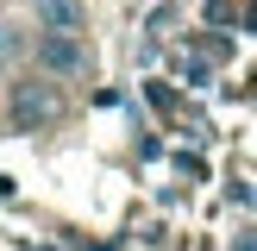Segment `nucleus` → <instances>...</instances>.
<instances>
[{"instance_id":"obj_1","label":"nucleus","mask_w":257,"mask_h":251,"mask_svg":"<svg viewBox=\"0 0 257 251\" xmlns=\"http://www.w3.org/2000/svg\"><path fill=\"white\" fill-rule=\"evenodd\" d=\"M32 63H38V75H50V82L82 75V69H88L82 32H38V38H32Z\"/></svg>"},{"instance_id":"obj_2","label":"nucleus","mask_w":257,"mask_h":251,"mask_svg":"<svg viewBox=\"0 0 257 251\" xmlns=\"http://www.w3.org/2000/svg\"><path fill=\"white\" fill-rule=\"evenodd\" d=\"M7 113L19 132H44L50 119H57V88H50V75H32V82H13L7 94Z\"/></svg>"},{"instance_id":"obj_3","label":"nucleus","mask_w":257,"mask_h":251,"mask_svg":"<svg viewBox=\"0 0 257 251\" xmlns=\"http://www.w3.org/2000/svg\"><path fill=\"white\" fill-rule=\"evenodd\" d=\"M32 13H38V32H82L88 25L82 0H32Z\"/></svg>"},{"instance_id":"obj_4","label":"nucleus","mask_w":257,"mask_h":251,"mask_svg":"<svg viewBox=\"0 0 257 251\" xmlns=\"http://www.w3.org/2000/svg\"><path fill=\"white\" fill-rule=\"evenodd\" d=\"M13 50H32V44L19 38V25H0V57H13Z\"/></svg>"},{"instance_id":"obj_5","label":"nucleus","mask_w":257,"mask_h":251,"mask_svg":"<svg viewBox=\"0 0 257 251\" xmlns=\"http://www.w3.org/2000/svg\"><path fill=\"white\" fill-rule=\"evenodd\" d=\"M238 251H257V238H245V245H238Z\"/></svg>"}]
</instances>
